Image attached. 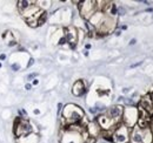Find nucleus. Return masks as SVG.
<instances>
[{"instance_id": "f257e3e1", "label": "nucleus", "mask_w": 153, "mask_h": 143, "mask_svg": "<svg viewBox=\"0 0 153 143\" xmlns=\"http://www.w3.org/2000/svg\"><path fill=\"white\" fill-rule=\"evenodd\" d=\"M62 116L65 120V123L67 125H76L80 123V121L84 119V111L81 108H79L78 106L74 105H67L64 108L62 111Z\"/></svg>"}, {"instance_id": "f03ea898", "label": "nucleus", "mask_w": 153, "mask_h": 143, "mask_svg": "<svg viewBox=\"0 0 153 143\" xmlns=\"http://www.w3.org/2000/svg\"><path fill=\"white\" fill-rule=\"evenodd\" d=\"M31 133H33V127L31 125V122L27 119H24L21 116L16 117L14 123H13V134H14L16 139L25 136Z\"/></svg>"}, {"instance_id": "7ed1b4c3", "label": "nucleus", "mask_w": 153, "mask_h": 143, "mask_svg": "<svg viewBox=\"0 0 153 143\" xmlns=\"http://www.w3.org/2000/svg\"><path fill=\"white\" fill-rule=\"evenodd\" d=\"M130 133L131 129L127 128L124 123L117 125L115 129L113 130V143H128L130 142Z\"/></svg>"}, {"instance_id": "20e7f679", "label": "nucleus", "mask_w": 153, "mask_h": 143, "mask_svg": "<svg viewBox=\"0 0 153 143\" xmlns=\"http://www.w3.org/2000/svg\"><path fill=\"white\" fill-rule=\"evenodd\" d=\"M138 119H139L138 109H135L134 107H127L124 109L121 121H123V123L126 125L127 128L132 129L135 125V123L138 122Z\"/></svg>"}, {"instance_id": "39448f33", "label": "nucleus", "mask_w": 153, "mask_h": 143, "mask_svg": "<svg viewBox=\"0 0 153 143\" xmlns=\"http://www.w3.org/2000/svg\"><path fill=\"white\" fill-rule=\"evenodd\" d=\"M97 1H79V12L81 18L88 21L97 12Z\"/></svg>"}, {"instance_id": "423d86ee", "label": "nucleus", "mask_w": 153, "mask_h": 143, "mask_svg": "<svg viewBox=\"0 0 153 143\" xmlns=\"http://www.w3.org/2000/svg\"><path fill=\"white\" fill-rule=\"evenodd\" d=\"M85 137L81 133H78L71 129H65V133L61 137V143H84Z\"/></svg>"}, {"instance_id": "0eeeda50", "label": "nucleus", "mask_w": 153, "mask_h": 143, "mask_svg": "<svg viewBox=\"0 0 153 143\" xmlns=\"http://www.w3.org/2000/svg\"><path fill=\"white\" fill-rule=\"evenodd\" d=\"M123 113H124V107L120 105H114L108 109H106V115L108 117H111L115 123H120L121 117H123Z\"/></svg>"}, {"instance_id": "6e6552de", "label": "nucleus", "mask_w": 153, "mask_h": 143, "mask_svg": "<svg viewBox=\"0 0 153 143\" xmlns=\"http://www.w3.org/2000/svg\"><path fill=\"white\" fill-rule=\"evenodd\" d=\"M78 29H76L74 26H70L65 29V38H66V41L67 43L71 46V48H74L76 47V43L78 42Z\"/></svg>"}, {"instance_id": "1a4fd4ad", "label": "nucleus", "mask_w": 153, "mask_h": 143, "mask_svg": "<svg viewBox=\"0 0 153 143\" xmlns=\"http://www.w3.org/2000/svg\"><path fill=\"white\" fill-rule=\"evenodd\" d=\"M130 143H144V129L134 125L130 133Z\"/></svg>"}, {"instance_id": "9d476101", "label": "nucleus", "mask_w": 153, "mask_h": 143, "mask_svg": "<svg viewBox=\"0 0 153 143\" xmlns=\"http://www.w3.org/2000/svg\"><path fill=\"white\" fill-rule=\"evenodd\" d=\"M139 107L141 108L143 110H145L147 114H153V103L152 100H151V96L150 95H145L140 99V102H139Z\"/></svg>"}, {"instance_id": "9b49d317", "label": "nucleus", "mask_w": 153, "mask_h": 143, "mask_svg": "<svg viewBox=\"0 0 153 143\" xmlns=\"http://www.w3.org/2000/svg\"><path fill=\"white\" fill-rule=\"evenodd\" d=\"M85 93H86V86H85L84 81L82 80H76L73 83V87H72V94L76 97H81Z\"/></svg>"}, {"instance_id": "f8f14e48", "label": "nucleus", "mask_w": 153, "mask_h": 143, "mask_svg": "<svg viewBox=\"0 0 153 143\" xmlns=\"http://www.w3.org/2000/svg\"><path fill=\"white\" fill-rule=\"evenodd\" d=\"M16 142L17 143H39V136H38V134H36V133H31V134H27V135H25V136L17 137V139H16Z\"/></svg>"}, {"instance_id": "ddd939ff", "label": "nucleus", "mask_w": 153, "mask_h": 143, "mask_svg": "<svg viewBox=\"0 0 153 143\" xmlns=\"http://www.w3.org/2000/svg\"><path fill=\"white\" fill-rule=\"evenodd\" d=\"M18 5H17V7H18V10H19L20 13H22L24 11H26L32 4H34L33 1H27V0H20V1H18L17 2Z\"/></svg>"}, {"instance_id": "4468645a", "label": "nucleus", "mask_w": 153, "mask_h": 143, "mask_svg": "<svg viewBox=\"0 0 153 143\" xmlns=\"http://www.w3.org/2000/svg\"><path fill=\"white\" fill-rule=\"evenodd\" d=\"M47 18H48V14H47V12L42 11V12L40 13L39 18H38V26H42V25H44V24L47 21Z\"/></svg>"}, {"instance_id": "2eb2a0df", "label": "nucleus", "mask_w": 153, "mask_h": 143, "mask_svg": "<svg viewBox=\"0 0 153 143\" xmlns=\"http://www.w3.org/2000/svg\"><path fill=\"white\" fill-rule=\"evenodd\" d=\"M117 14L118 15H125L126 14V8L124 6H118L117 7Z\"/></svg>"}, {"instance_id": "dca6fc26", "label": "nucleus", "mask_w": 153, "mask_h": 143, "mask_svg": "<svg viewBox=\"0 0 153 143\" xmlns=\"http://www.w3.org/2000/svg\"><path fill=\"white\" fill-rule=\"evenodd\" d=\"M11 68H12V71L13 72H18V71H20V65L18 63V62H14V63H12L11 65Z\"/></svg>"}, {"instance_id": "f3484780", "label": "nucleus", "mask_w": 153, "mask_h": 143, "mask_svg": "<svg viewBox=\"0 0 153 143\" xmlns=\"http://www.w3.org/2000/svg\"><path fill=\"white\" fill-rule=\"evenodd\" d=\"M37 76H38V73H31V74H28V75H27V77H26V79H27L28 81H33Z\"/></svg>"}, {"instance_id": "a211bd4d", "label": "nucleus", "mask_w": 153, "mask_h": 143, "mask_svg": "<svg viewBox=\"0 0 153 143\" xmlns=\"http://www.w3.org/2000/svg\"><path fill=\"white\" fill-rule=\"evenodd\" d=\"M67 41H66V38H65V35H62L60 39H59V41H58V43L60 45V46H62V45H65Z\"/></svg>"}, {"instance_id": "6ab92c4d", "label": "nucleus", "mask_w": 153, "mask_h": 143, "mask_svg": "<svg viewBox=\"0 0 153 143\" xmlns=\"http://www.w3.org/2000/svg\"><path fill=\"white\" fill-rule=\"evenodd\" d=\"M32 65H34V59H33V57L30 59V62H28V65H27V68H30Z\"/></svg>"}, {"instance_id": "aec40b11", "label": "nucleus", "mask_w": 153, "mask_h": 143, "mask_svg": "<svg viewBox=\"0 0 153 143\" xmlns=\"http://www.w3.org/2000/svg\"><path fill=\"white\" fill-rule=\"evenodd\" d=\"M25 89L31 90V89H32V85H31V83H26V85H25Z\"/></svg>"}, {"instance_id": "412c9836", "label": "nucleus", "mask_w": 153, "mask_h": 143, "mask_svg": "<svg viewBox=\"0 0 153 143\" xmlns=\"http://www.w3.org/2000/svg\"><path fill=\"white\" fill-rule=\"evenodd\" d=\"M61 110H62V103H58V115L60 114Z\"/></svg>"}, {"instance_id": "4be33fe9", "label": "nucleus", "mask_w": 153, "mask_h": 143, "mask_svg": "<svg viewBox=\"0 0 153 143\" xmlns=\"http://www.w3.org/2000/svg\"><path fill=\"white\" fill-rule=\"evenodd\" d=\"M6 54H4V53H1L0 54V61H4V60H6Z\"/></svg>"}, {"instance_id": "5701e85b", "label": "nucleus", "mask_w": 153, "mask_h": 143, "mask_svg": "<svg viewBox=\"0 0 153 143\" xmlns=\"http://www.w3.org/2000/svg\"><path fill=\"white\" fill-rule=\"evenodd\" d=\"M32 86H37V85H39V80L38 79H34L33 81H32V83H31Z\"/></svg>"}, {"instance_id": "b1692460", "label": "nucleus", "mask_w": 153, "mask_h": 143, "mask_svg": "<svg viewBox=\"0 0 153 143\" xmlns=\"http://www.w3.org/2000/svg\"><path fill=\"white\" fill-rule=\"evenodd\" d=\"M137 43V39H132V40H130V46H133Z\"/></svg>"}, {"instance_id": "393cba45", "label": "nucleus", "mask_w": 153, "mask_h": 143, "mask_svg": "<svg viewBox=\"0 0 153 143\" xmlns=\"http://www.w3.org/2000/svg\"><path fill=\"white\" fill-rule=\"evenodd\" d=\"M114 34H115L117 36H119L120 34H121V29H117V31L114 32Z\"/></svg>"}, {"instance_id": "a878e982", "label": "nucleus", "mask_w": 153, "mask_h": 143, "mask_svg": "<svg viewBox=\"0 0 153 143\" xmlns=\"http://www.w3.org/2000/svg\"><path fill=\"white\" fill-rule=\"evenodd\" d=\"M128 91H130V88H124V89H123V93H124V94H126V93H128Z\"/></svg>"}, {"instance_id": "bb28decb", "label": "nucleus", "mask_w": 153, "mask_h": 143, "mask_svg": "<svg viewBox=\"0 0 153 143\" xmlns=\"http://www.w3.org/2000/svg\"><path fill=\"white\" fill-rule=\"evenodd\" d=\"M91 47H92V46H91L90 43H86V45H85V48H86V49H90Z\"/></svg>"}, {"instance_id": "cd10ccee", "label": "nucleus", "mask_w": 153, "mask_h": 143, "mask_svg": "<svg viewBox=\"0 0 153 143\" xmlns=\"http://www.w3.org/2000/svg\"><path fill=\"white\" fill-rule=\"evenodd\" d=\"M145 12H153V8H151V7H150V8H146Z\"/></svg>"}, {"instance_id": "c85d7f7f", "label": "nucleus", "mask_w": 153, "mask_h": 143, "mask_svg": "<svg viewBox=\"0 0 153 143\" xmlns=\"http://www.w3.org/2000/svg\"><path fill=\"white\" fill-rule=\"evenodd\" d=\"M34 114H36V115H38V114H40V111H39L38 109H34Z\"/></svg>"}, {"instance_id": "c756f323", "label": "nucleus", "mask_w": 153, "mask_h": 143, "mask_svg": "<svg viewBox=\"0 0 153 143\" xmlns=\"http://www.w3.org/2000/svg\"><path fill=\"white\" fill-rule=\"evenodd\" d=\"M84 55H85V56H88V52H87V51H84Z\"/></svg>"}, {"instance_id": "7c9ffc66", "label": "nucleus", "mask_w": 153, "mask_h": 143, "mask_svg": "<svg viewBox=\"0 0 153 143\" xmlns=\"http://www.w3.org/2000/svg\"><path fill=\"white\" fill-rule=\"evenodd\" d=\"M150 96H151V100H152V103H153V93L151 94V95H150Z\"/></svg>"}, {"instance_id": "2f4dec72", "label": "nucleus", "mask_w": 153, "mask_h": 143, "mask_svg": "<svg viewBox=\"0 0 153 143\" xmlns=\"http://www.w3.org/2000/svg\"><path fill=\"white\" fill-rule=\"evenodd\" d=\"M0 67H1V63H0Z\"/></svg>"}, {"instance_id": "473e14b6", "label": "nucleus", "mask_w": 153, "mask_h": 143, "mask_svg": "<svg viewBox=\"0 0 153 143\" xmlns=\"http://www.w3.org/2000/svg\"><path fill=\"white\" fill-rule=\"evenodd\" d=\"M152 20H153V15H152Z\"/></svg>"}]
</instances>
